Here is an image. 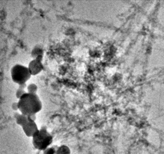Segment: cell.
<instances>
[{
	"label": "cell",
	"instance_id": "52a82bcc",
	"mask_svg": "<svg viewBox=\"0 0 164 154\" xmlns=\"http://www.w3.org/2000/svg\"><path fill=\"white\" fill-rule=\"evenodd\" d=\"M70 148L66 145L58 146L56 154H71Z\"/></svg>",
	"mask_w": 164,
	"mask_h": 154
},
{
	"label": "cell",
	"instance_id": "5b68a950",
	"mask_svg": "<svg viewBox=\"0 0 164 154\" xmlns=\"http://www.w3.org/2000/svg\"><path fill=\"white\" fill-rule=\"evenodd\" d=\"M22 128L25 135L27 137L32 138L39 130L36 122L28 121L26 124L22 127Z\"/></svg>",
	"mask_w": 164,
	"mask_h": 154
},
{
	"label": "cell",
	"instance_id": "277c9868",
	"mask_svg": "<svg viewBox=\"0 0 164 154\" xmlns=\"http://www.w3.org/2000/svg\"><path fill=\"white\" fill-rule=\"evenodd\" d=\"M42 56L38 55L30 62L28 68L31 75H36L43 71L44 68L42 63Z\"/></svg>",
	"mask_w": 164,
	"mask_h": 154
},
{
	"label": "cell",
	"instance_id": "8fae6325",
	"mask_svg": "<svg viewBox=\"0 0 164 154\" xmlns=\"http://www.w3.org/2000/svg\"><path fill=\"white\" fill-rule=\"evenodd\" d=\"M11 109L14 111H16L19 110V105L18 103L17 102H13L11 105Z\"/></svg>",
	"mask_w": 164,
	"mask_h": 154
},
{
	"label": "cell",
	"instance_id": "7c38bea8",
	"mask_svg": "<svg viewBox=\"0 0 164 154\" xmlns=\"http://www.w3.org/2000/svg\"><path fill=\"white\" fill-rule=\"evenodd\" d=\"M28 119L29 121L36 122V115H31L28 116Z\"/></svg>",
	"mask_w": 164,
	"mask_h": 154
},
{
	"label": "cell",
	"instance_id": "9c48e42d",
	"mask_svg": "<svg viewBox=\"0 0 164 154\" xmlns=\"http://www.w3.org/2000/svg\"><path fill=\"white\" fill-rule=\"evenodd\" d=\"M27 90L30 93L36 94L38 91V86L36 85L34 83H31L27 85Z\"/></svg>",
	"mask_w": 164,
	"mask_h": 154
},
{
	"label": "cell",
	"instance_id": "30bf717a",
	"mask_svg": "<svg viewBox=\"0 0 164 154\" xmlns=\"http://www.w3.org/2000/svg\"><path fill=\"white\" fill-rule=\"evenodd\" d=\"M26 93V91L24 90V89H20L18 88L15 93V96H16L17 99H19Z\"/></svg>",
	"mask_w": 164,
	"mask_h": 154
},
{
	"label": "cell",
	"instance_id": "7a4b0ae2",
	"mask_svg": "<svg viewBox=\"0 0 164 154\" xmlns=\"http://www.w3.org/2000/svg\"><path fill=\"white\" fill-rule=\"evenodd\" d=\"M53 137L48 130L46 126H42L32 137L33 147L39 151H44L50 146Z\"/></svg>",
	"mask_w": 164,
	"mask_h": 154
},
{
	"label": "cell",
	"instance_id": "8992f818",
	"mask_svg": "<svg viewBox=\"0 0 164 154\" xmlns=\"http://www.w3.org/2000/svg\"><path fill=\"white\" fill-rule=\"evenodd\" d=\"M16 123L19 126L22 127L28 122V116L20 113V114L15 119Z\"/></svg>",
	"mask_w": 164,
	"mask_h": 154
},
{
	"label": "cell",
	"instance_id": "6da1fadb",
	"mask_svg": "<svg viewBox=\"0 0 164 154\" xmlns=\"http://www.w3.org/2000/svg\"><path fill=\"white\" fill-rule=\"evenodd\" d=\"M18 103L19 110L27 116L36 115L42 109V103L37 94L26 92L19 99Z\"/></svg>",
	"mask_w": 164,
	"mask_h": 154
},
{
	"label": "cell",
	"instance_id": "4fadbf2b",
	"mask_svg": "<svg viewBox=\"0 0 164 154\" xmlns=\"http://www.w3.org/2000/svg\"><path fill=\"white\" fill-rule=\"evenodd\" d=\"M27 87V85L25 83L19 85L18 88L20 89H24Z\"/></svg>",
	"mask_w": 164,
	"mask_h": 154
},
{
	"label": "cell",
	"instance_id": "3957f363",
	"mask_svg": "<svg viewBox=\"0 0 164 154\" xmlns=\"http://www.w3.org/2000/svg\"><path fill=\"white\" fill-rule=\"evenodd\" d=\"M11 73L12 81L18 85L25 83L32 76L28 67L19 64L12 67Z\"/></svg>",
	"mask_w": 164,
	"mask_h": 154
},
{
	"label": "cell",
	"instance_id": "ba28073f",
	"mask_svg": "<svg viewBox=\"0 0 164 154\" xmlns=\"http://www.w3.org/2000/svg\"><path fill=\"white\" fill-rule=\"evenodd\" d=\"M57 148H58V146H57L49 147L48 148L43 151V154H56Z\"/></svg>",
	"mask_w": 164,
	"mask_h": 154
}]
</instances>
